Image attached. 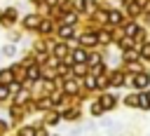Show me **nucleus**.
<instances>
[{"label":"nucleus","mask_w":150,"mask_h":136,"mask_svg":"<svg viewBox=\"0 0 150 136\" xmlns=\"http://www.w3.org/2000/svg\"><path fill=\"white\" fill-rule=\"evenodd\" d=\"M73 33H75L73 26H61V28H59V35H61V38H70Z\"/></svg>","instance_id":"1"},{"label":"nucleus","mask_w":150,"mask_h":136,"mask_svg":"<svg viewBox=\"0 0 150 136\" xmlns=\"http://www.w3.org/2000/svg\"><path fill=\"white\" fill-rule=\"evenodd\" d=\"M23 23H26L28 28H35L40 21H38V16H33V14H30V16H26V19H23Z\"/></svg>","instance_id":"2"},{"label":"nucleus","mask_w":150,"mask_h":136,"mask_svg":"<svg viewBox=\"0 0 150 136\" xmlns=\"http://www.w3.org/2000/svg\"><path fill=\"white\" fill-rule=\"evenodd\" d=\"M134 84H136V87H145V84H148V75H136Z\"/></svg>","instance_id":"3"},{"label":"nucleus","mask_w":150,"mask_h":136,"mask_svg":"<svg viewBox=\"0 0 150 136\" xmlns=\"http://www.w3.org/2000/svg\"><path fill=\"white\" fill-rule=\"evenodd\" d=\"M96 40H98V38H96V35H91V33H89V35H82V38H80V42H84V45H91V42H96Z\"/></svg>","instance_id":"4"},{"label":"nucleus","mask_w":150,"mask_h":136,"mask_svg":"<svg viewBox=\"0 0 150 136\" xmlns=\"http://www.w3.org/2000/svg\"><path fill=\"white\" fill-rule=\"evenodd\" d=\"M9 80H12V70H2V73H0V82H2V84H7Z\"/></svg>","instance_id":"5"},{"label":"nucleus","mask_w":150,"mask_h":136,"mask_svg":"<svg viewBox=\"0 0 150 136\" xmlns=\"http://www.w3.org/2000/svg\"><path fill=\"white\" fill-rule=\"evenodd\" d=\"M38 75H40V68H38V66H30V68H28V77H30V80H35Z\"/></svg>","instance_id":"6"},{"label":"nucleus","mask_w":150,"mask_h":136,"mask_svg":"<svg viewBox=\"0 0 150 136\" xmlns=\"http://www.w3.org/2000/svg\"><path fill=\"white\" fill-rule=\"evenodd\" d=\"M73 59H75L77 63H82V61H87V54H84V52H75V54H73Z\"/></svg>","instance_id":"7"},{"label":"nucleus","mask_w":150,"mask_h":136,"mask_svg":"<svg viewBox=\"0 0 150 136\" xmlns=\"http://www.w3.org/2000/svg\"><path fill=\"white\" fill-rule=\"evenodd\" d=\"M101 101H103V103H101L103 108H110V106H115V98H110V96H103Z\"/></svg>","instance_id":"8"},{"label":"nucleus","mask_w":150,"mask_h":136,"mask_svg":"<svg viewBox=\"0 0 150 136\" xmlns=\"http://www.w3.org/2000/svg\"><path fill=\"white\" fill-rule=\"evenodd\" d=\"M108 19H110V23H117V21H120L122 16H120L117 12H110V14H108Z\"/></svg>","instance_id":"9"},{"label":"nucleus","mask_w":150,"mask_h":136,"mask_svg":"<svg viewBox=\"0 0 150 136\" xmlns=\"http://www.w3.org/2000/svg\"><path fill=\"white\" fill-rule=\"evenodd\" d=\"M75 89H77V82H68V84H66V91H68V94H73Z\"/></svg>","instance_id":"10"},{"label":"nucleus","mask_w":150,"mask_h":136,"mask_svg":"<svg viewBox=\"0 0 150 136\" xmlns=\"http://www.w3.org/2000/svg\"><path fill=\"white\" fill-rule=\"evenodd\" d=\"M136 33H138V28H136L134 23H131V26H127V35H136Z\"/></svg>","instance_id":"11"},{"label":"nucleus","mask_w":150,"mask_h":136,"mask_svg":"<svg viewBox=\"0 0 150 136\" xmlns=\"http://www.w3.org/2000/svg\"><path fill=\"white\" fill-rule=\"evenodd\" d=\"M101 110H103V106H101V103H94V106H91V113H94V115H98Z\"/></svg>","instance_id":"12"},{"label":"nucleus","mask_w":150,"mask_h":136,"mask_svg":"<svg viewBox=\"0 0 150 136\" xmlns=\"http://www.w3.org/2000/svg\"><path fill=\"white\" fill-rule=\"evenodd\" d=\"M40 28H42V33H49V30H52V23H49V21H45Z\"/></svg>","instance_id":"13"},{"label":"nucleus","mask_w":150,"mask_h":136,"mask_svg":"<svg viewBox=\"0 0 150 136\" xmlns=\"http://www.w3.org/2000/svg\"><path fill=\"white\" fill-rule=\"evenodd\" d=\"M2 52H5V54H7V56H12V54H14V52H16V47H12V45H9V47H5V49H2Z\"/></svg>","instance_id":"14"},{"label":"nucleus","mask_w":150,"mask_h":136,"mask_svg":"<svg viewBox=\"0 0 150 136\" xmlns=\"http://www.w3.org/2000/svg\"><path fill=\"white\" fill-rule=\"evenodd\" d=\"M63 54H66V47L59 45V47H56V56H63Z\"/></svg>","instance_id":"15"},{"label":"nucleus","mask_w":150,"mask_h":136,"mask_svg":"<svg viewBox=\"0 0 150 136\" xmlns=\"http://www.w3.org/2000/svg\"><path fill=\"white\" fill-rule=\"evenodd\" d=\"M127 103H129V106H138V98H134V96H127Z\"/></svg>","instance_id":"16"},{"label":"nucleus","mask_w":150,"mask_h":136,"mask_svg":"<svg viewBox=\"0 0 150 136\" xmlns=\"http://www.w3.org/2000/svg\"><path fill=\"white\" fill-rule=\"evenodd\" d=\"M49 106H52L49 98H42V101H40V108H49Z\"/></svg>","instance_id":"17"},{"label":"nucleus","mask_w":150,"mask_h":136,"mask_svg":"<svg viewBox=\"0 0 150 136\" xmlns=\"http://www.w3.org/2000/svg\"><path fill=\"white\" fill-rule=\"evenodd\" d=\"M21 136H33V129L28 127V129H21Z\"/></svg>","instance_id":"18"},{"label":"nucleus","mask_w":150,"mask_h":136,"mask_svg":"<svg viewBox=\"0 0 150 136\" xmlns=\"http://www.w3.org/2000/svg\"><path fill=\"white\" fill-rule=\"evenodd\" d=\"M5 96H7V87H5V84H0V98H5Z\"/></svg>","instance_id":"19"},{"label":"nucleus","mask_w":150,"mask_h":136,"mask_svg":"<svg viewBox=\"0 0 150 136\" xmlns=\"http://www.w3.org/2000/svg\"><path fill=\"white\" fill-rule=\"evenodd\" d=\"M143 56H150V45H145V47H143Z\"/></svg>","instance_id":"20"},{"label":"nucleus","mask_w":150,"mask_h":136,"mask_svg":"<svg viewBox=\"0 0 150 136\" xmlns=\"http://www.w3.org/2000/svg\"><path fill=\"white\" fill-rule=\"evenodd\" d=\"M75 5H77V7L82 9V7H84V0H75Z\"/></svg>","instance_id":"21"},{"label":"nucleus","mask_w":150,"mask_h":136,"mask_svg":"<svg viewBox=\"0 0 150 136\" xmlns=\"http://www.w3.org/2000/svg\"><path fill=\"white\" fill-rule=\"evenodd\" d=\"M47 2H49V5H54V2H56V0H47Z\"/></svg>","instance_id":"22"},{"label":"nucleus","mask_w":150,"mask_h":136,"mask_svg":"<svg viewBox=\"0 0 150 136\" xmlns=\"http://www.w3.org/2000/svg\"><path fill=\"white\" fill-rule=\"evenodd\" d=\"M145 96H148V101H150V91H148V94H145Z\"/></svg>","instance_id":"23"}]
</instances>
